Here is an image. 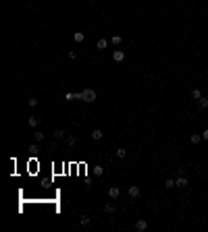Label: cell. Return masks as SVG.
Listing matches in <instances>:
<instances>
[{"mask_svg": "<svg viewBox=\"0 0 208 232\" xmlns=\"http://www.w3.org/2000/svg\"><path fill=\"white\" fill-rule=\"evenodd\" d=\"M79 100L81 102H94L96 100V91H94V89H83L79 93Z\"/></svg>", "mask_w": 208, "mask_h": 232, "instance_id": "cell-1", "label": "cell"}, {"mask_svg": "<svg viewBox=\"0 0 208 232\" xmlns=\"http://www.w3.org/2000/svg\"><path fill=\"white\" fill-rule=\"evenodd\" d=\"M187 178L183 176V174H177V180H175V186H187Z\"/></svg>", "mask_w": 208, "mask_h": 232, "instance_id": "cell-2", "label": "cell"}, {"mask_svg": "<svg viewBox=\"0 0 208 232\" xmlns=\"http://www.w3.org/2000/svg\"><path fill=\"white\" fill-rule=\"evenodd\" d=\"M119 193H121V191H119V186H110V189H108V197H110V199H117V197H119Z\"/></svg>", "mask_w": 208, "mask_h": 232, "instance_id": "cell-3", "label": "cell"}, {"mask_svg": "<svg viewBox=\"0 0 208 232\" xmlns=\"http://www.w3.org/2000/svg\"><path fill=\"white\" fill-rule=\"evenodd\" d=\"M135 228L137 230H146V228H148V222H146V220H137L135 222Z\"/></svg>", "mask_w": 208, "mask_h": 232, "instance_id": "cell-4", "label": "cell"}, {"mask_svg": "<svg viewBox=\"0 0 208 232\" xmlns=\"http://www.w3.org/2000/svg\"><path fill=\"white\" fill-rule=\"evenodd\" d=\"M137 195H140V186H129V197H137Z\"/></svg>", "mask_w": 208, "mask_h": 232, "instance_id": "cell-5", "label": "cell"}, {"mask_svg": "<svg viewBox=\"0 0 208 232\" xmlns=\"http://www.w3.org/2000/svg\"><path fill=\"white\" fill-rule=\"evenodd\" d=\"M92 139H94V141H100V139H102V131H100V129L92 131Z\"/></svg>", "mask_w": 208, "mask_h": 232, "instance_id": "cell-6", "label": "cell"}, {"mask_svg": "<svg viewBox=\"0 0 208 232\" xmlns=\"http://www.w3.org/2000/svg\"><path fill=\"white\" fill-rule=\"evenodd\" d=\"M112 58H115L117 62H121V60H123V58H125V54H123V52H121V50H117V52H115V54H112Z\"/></svg>", "mask_w": 208, "mask_h": 232, "instance_id": "cell-7", "label": "cell"}, {"mask_svg": "<svg viewBox=\"0 0 208 232\" xmlns=\"http://www.w3.org/2000/svg\"><path fill=\"white\" fill-rule=\"evenodd\" d=\"M63 137H65V131H63V129H56V131H54V139H58V141H60Z\"/></svg>", "mask_w": 208, "mask_h": 232, "instance_id": "cell-8", "label": "cell"}, {"mask_svg": "<svg viewBox=\"0 0 208 232\" xmlns=\"http://www.w3.org/2000/svg\"><path fill=\"white\" fill-rule=\"evenodd\" d=\"M198 104H200V108H208V97H200V100H198Z\"/></svg>", "mask_w": 208, "mask_h": 232, "instance_id": "cell-9", "label": "cell"}, {"mask_svg": "<svg viewBox=\"0 0 208 232\" xmlns=\"http://www.w3.org/2000/svg\"><path fill=\"white\" fill-rule=\"evenodd\" d=\"M104 211H106V213H115V205H112V203H106V205H104Z\"/></svg>", "mask_w": 208, "mask_h": 232, "instance_id": "cell-10", "label": "cell"}, {"mask_svg": "<svg viewBox=\"0 0 208 232\" xmlns=\"http://www.w3.org/2000/svg\"><path fill=\"white\" fill-rule=\"evenodd\" d=\"M192 97H194V100H200V97H202V91H200V89H194V91H192Z\"/></svg>", "mask_w": 208, "mask_h": 232, "instance_id": "cell-11", "label": "cell"}, {"mask_svg": "<svg viewBox=\"0 0 208 232\" xmlns=\"http://www.w3.org/2000/svg\"><path fill=\"white\" fill-rule=\"evenodd\" d=\"M67 143H69V147H75V143H77V139H75L73 135H69V137H67Z\"/></svg>", "mask_w": 208, "mask_h": 232, "instance_id": "cell-12", "label": "cell"}, {"mask_svg": "<svg viewBox=\"0 0 208 232\" xmlns=\"http://www.w3.org/2000/svg\"><path fill=\"white\" fill-rule=\"evenodd\" d=\"M38 122H40V120L36 118V116H29V127H33V129H36V127H38Z\"/></svg>", "mask_w": 208, "mask_h": 232, "instance_id": "cell-13", "label": "cell"}, {"mask_svg": "<svg viewBox=\"0 0 208 232\" xmlns=\"http://www.w3.org/2000/svg\"><path fill=\"white\" fill-rule=\"evenodd\" d=\"M83 38H85V35H83L81 31H79V33H75V35H73V40H75L77 44H79V42H83Z\"/></svg>", "mask_w": 208, "mask_h": 232, "instance_id": "cell-14", "label": "cell"}, {"mask_svg": "<svg viewBox=\"0 0 208 232\" xmlns=\"http://www.w3.org/2000/svg\"><path fill=\"white\" fill-rule=\"evenodd\" d=\"M106 46H108V42H106V40H98V50H104Z\"/></svg>", "mask_w": 208, "mask_h": 232, "instance_id": "cell-15", "label": "cell"}, {"mask_svg": "<svg viewBox=\"0 0 208 232\" xmlns=\"http://www.w3.org/2000/svg\"><path fill=\"white\" fill-rule=\"evenodd\" d=\"M102 172H104L102 166H96V168H94V174H96V176H102Z\"/></svg>", "mask_w": 208, "mask_h": 232, "instance_id": "cell-16", "label": "cell"}, {"mask_svg": "<svg viewBox=\"0 0 208 232\" xmlns=\"http://www.w3.org/2000/svg\"><path fill=\"white\" fill-rule=\"evenodd\" d=\"M33 137H36V141H44V133H33Z\"/></svg>", "mask_w": 208, "mask_h": 232, "instance_id": "cell-17", "label": "cell"}, {"mask_svg": "<svg viewBox=\"0 0 208 232\" xmlns=\"http://www.w3.org/2000/svg\"><path fill=\"white\" fill-rule=\"evenodd\" d=\"M27 102H29V106H31V108H36V106H38V100H36V97H29Z\"/></svg>", "mask_w": 208, "mask_h": 232, "instance_id": "cell-18", "label": "cell"}, {"mask_svg": "<svg viewBox=\"0 0 208 232\" xmlns=\"http://www.w3.org/2000/svg\"><path fill=\"white\" fill-rule=\"evenodd\" d=\"M112 44L119 46V44H121V35H112Z\"/></svg>", "mask_w": 208, "mask_h": 232, "instance_id": "cell-19", "label": "cell"}, {"mask_svg": "<svg viewBox=\"0 0 208 232\" xmlns=\"http://www.w3.org/2000/svg\"><path fill=\"white\" fill-rule=\"evenodd\" d=\"M117 156H119V158H125V156H127V151L121 147V149H117Z\"/></svg>", "mask_w": 208, "mask_h": 232, "instance_id": "cell-20", "label": "cell"}, {"mask_svg": "<svg viewBox=\"0 0 208 232\" xmlns=\"http://www.w3.org/2000/svg\"><path fill=\"white\" fill-rule=\"evenodd\" d=\"M200 139H202L200 135H192V143H200Z\"/></svg>", "mask_w": 208, "mask_h": 232, "instance_id": "cell-21", "label": "cell"}, {"mask_svg": "<svg viewBox=\"0 0 208 232\" xmlns=\"http://www.w3.org/2000/svg\"><path fill=\"white\" fill-rule=\"evenodd\" d=\"M164 186H167V189H173V186H175V180H167V182H164Z\"/></svg>", "mask_w": 208, "mask_h": 232, "instance_id": "cell-22", "label": "cell"}, {"mask_svg": "<svg viewBox=\"0 0 208 232\" xmlns=\"http://www.w3.org/2000/svg\"><path fill=\"white\" fill-rule=\"evenodd\" d=\"M79 224H83V226H88V224H90V218H81V220H79Z\"/></svg>", "mask_w": 208, "mask_h": 232, "instance_id": "cell-23", "label": "cell"}, {"mask_svg": "<svg viewBox=\"0 0 208 232\" xmlns=\"http://www.w3.org/2000/svg\"><path fill=\"white\" fill-rule=\"evenodd\" d=\"M202 139H204V141H208V129H206V131L202 133Z\"/></svg>", "mask_w": 208, "mask_h": 232, "instance_id": "cell-24", "label": "cell"}, {"mask_svg": "<svg viewBox=\"0 0 208 232\" xmlns=\"http://www.w3.org/2000/svg\"><path fill=\"white\" fill-rule=\"evenodd\" d=\"M206 77H208V73H206Z\"/></svg>", "mask_w": 208, "mask_h": 232, "instance_id": "cell-25", "label": "cell"}]
</instances>
